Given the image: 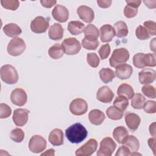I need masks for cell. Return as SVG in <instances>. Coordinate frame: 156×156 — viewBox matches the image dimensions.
Here are the masks:
<instances>
[{
  "label": "cell",
  "mask_w": 156,
  "mask_h": 156,
  "mask_svg": "<svg viewBox=\"0 0 156 156\" xmlns=\"http://www.w3.org/2000/svg\"><path fill=\"white\" fill-rule=\"evenodd\" d=\"M87 130L79 122L70 126L65 130V135L67 140L74 144H78L83 141L87 138Z\"/></svg>",
  "instance_id": "1"
},
{
  "label": "cell",
  "mask_w": 156,
  "mask_h": 156,
  "mask_svg": "<svg viewBox=\"0 0 156 156\" xmlns=\"http://www.w3.org/2000/svg\"><path fill=\"white\" fill-rule=\"evenodd\" d=\"M1 80L7 84L12 85L18 80V74L16 69L11 65H5L1 68Z\"/></svg>",
  "instance_id": "2"
},
{
  "label": "cell",
  "mask_w": 156,
  "mask_h": 156,
  "mask_svg": "<svg viewBox=\"0 0 156 156\" xmlns=\"http://www.w3.org/2000/svg\"><path fill=\"white\" fill-rule=\"evenodd\" d=\"M129 52L124 48H120L115 49L109 59L110 65L116 68L117 66L126 63L129 58Z\"/></svg>",
  "instance_id": "3"
},
{
  "label": "cell",
  "mask_w": 156,
  "mask_h": 156,
  "mask_svg": "<svg viewBox=\"0 0 156 156\" xmlns=\"http://www.w3.org/2000/svg\"><path fill=\"white\" fill-rule=\"evenodd\" d=\"M26 46L24 41L19 37L12 39L9 43L7 48V52L12 56H18L21 55L26 49Z\"/></svg>",
  "instance_id": "4"
},
{
  "label": "cell",
  "mask_w": 156,
  "mask_h": 156,
  "mask_svg": "<svg viewBox=\"0 0 156 156\" xmlns=\"http://www.w3.org/2000/svg\"><path fill=\"white\" fill-rule=\"evenodd\" d=\"M62 46L64 52L69 55H76L78 54L81 49V45L80 42L73 37L65 38L62 42Z\"/></svg>",
  "instance_id": "5"
},
{
  "label": "cell",
  "mask_w": 156,
  "mask_h": 156,
  "mask_svg": "<svg viewBox=\"0 0 156 156\" xmlns=\"http://www.w3.org/2000/svg\"><path fill=\"white\" fill-rule=\"evenodd\" d=\"M116 147V144L110 137L103 138L101 143L99 149L97 151L98 156H110L112 155Z\"/></svg>",
  "instance_id": "6"
},
{
  "label": "cell",
  "mask_w": 156,
  "mask_h": 156,
  "mask_svg": "<svg viewBox=\"0 0 156 156\" xmlns=\"http://www.w3.org/2000/svg\"><path fill=\"white\" fill-rule=\"evenodd\" d=\"M49 18L42 16L35 17L30 23V29L35 34H42L45 32L49 26Z\"/></svg>",
  "instance_id": "7"
},
{
  "label": "cell",
  "mask_w": 156,
  "mask_h": 156,
  "mask_svg": "<svg viewBox=\"0 0 156 156\" xmlns=\"http://www.w3.org/2000/svg\"><path fill=\"white\" fill-rule=\"evenodd\" d=\"M29 150L35 154H38L43 152L46 147V140L39 135H33L29 141Z\"/></svg>",
  "instance_id": "8"
},
{
  "label": "cell",
  "mask_w": 156,
  "mask_h": 156,
  "mask_svg": "<svg viewBox=\"0 0 156 156\" xmlns=\"http://www.w3.org/2000/svg\"><path fill=\"white\" fill-rule=\"evenodd\" d=\"M88 110L87 102L82 98H76L73 100L69 104L71 113L76 116L84 115Z\"/></svg>",
  "instance_id": "9"
},
{
  "label": "cell",
  "mask_w": 156,
  "mask_h": 156,
  "mask_svg": "<svg viewBox=\"0 0 156 156\" xmlns=\"http://www.w3.org/2000/svg\"><path fill=\"white\" fill-rule=\"evenodd\" d=\"M98 142L95 139L91 138L83 145L76 151L75 154L77 156H90L97 149Z\"/></svg>",
  "instance_id": "10"
},
{
  "label": "cell",
  "mask_w": 156,
  "mask_h": 156,
  "mask_svg": "<svg viewBox=\"0 0 156 156\" xmlns=\"http://www.w3.org/2000/svg\"><path fill=\"white\" fill-rule=\"evenodd\" d=\"M27 100V95L26 91L20 88L14 89L10 94L11 102L17 106H23Z\"/></svg>",
  "instance_id": "11"
},
{
  "label": "cell",
  "mask_w": 156,
  "mask_h": 156,
  "mask_svg": "<svg viewBox=\"0 0 156 156\" xmlns=\"http://www.w3.org/2000/svg\"><path fill=\"white\" fill-rule=\"evenodd\" d=\"M29 111L24 108H17L14 110L12 119L14 124L16 126H23L28 121V115Z\"/></svg>",
  "instance_id": "12"
},
{
  "label": "cell",
  "mask_w": 156,
  "mask_h": 156,
  "mask_svg": "<svg viewBox=\"0 0 156 156\" xmlns=\"http://www.w3.org/2000/svg\"><path fill=\"white\" fill-rule=\"evenodd\" d=\"M127 5L124 9V15L127 18L135 17L138 13V8L141 3L140 0H126Z\"/></svg>",
  "instance_id": "13"
},
{
  "label": "cell",
  "mask_w": 156,
  "mask_h": 156,
  "mask_svg": "<svg viewBox=\"0 0 156 156\" xmlns=\"http://www.w3.org/2000/svg\"><path fill=\"white\" fill-rule=\"evenodd\" d=\"M52 16L59 23H65L68 20L69 12L66 7L58 4L56 5L52 10Z\"/></svg>",
  "instance_id": "14"
},
{
  "label": "cell",
  "mask_w": 156,
  "mask_h": 156,
  "mask_svg": "<svg viewBox=\"0 0 156 156\" xmlns=\"http://www.w3.org/2000/svg\"><path fill=\"white\" fill-rule=\"evenodd\" d=\"M114 98V93L107 86H102L99 88L96 93V98L103 103H110Z\"/></svg>",
  "instance_id": "15"
},
{
  "label": "cell",
  "mask_w": 156,
  "mask_h": 156,
  "mask_svg": "<svg viewBox=\"0 0 156 156\" xmlns=\"http://www.w3.org/2000/svg\"><path fill=\"white\" fill-rule=\"evenodd\" d=\"M138 77L140 83L148 85L155 80L156 73L152 68H144L139 72Z\"/></svg>",
  "instance_id": "16"
},
{
  "label": "cell",
  "mask_w": 156,
  "mask_h": 156,
  "mask_svg": "<svg viewBox=\"0 0 156 156\" xmlns=\"http://www.w3.org/2000/svg\"><path fill=\"white\" fill-rule=\"evenodd\" d=\"M77 13L79 18L85 23H91L94 18L93 10L87 5H80L77 9Z\"/></svg>",
  "instance_id": "17"
},
{
  "label": "cell",
  "mask_w": 156,
  "mask_h": 156,
  "mask_svg": "<svg viewBox=\"0 0 156 156\" xmlns=\"http://www.w3.org/2000/svg\"><path fill=\"white\" fill-rule=\"evenodd\" d=\"M132 73L133 68L130 65L122 63L116 67L115 74L116 77L119 79L124 80L130 78Z\"/></svg>",
  "instance_id": "18"
},
{
  "label": "cell",
  "mask_w": 156,
  "mask_h": 156,
  "mask_svg": "<svg viewBox=\"0 0 156 156\" xmlns=\"http://www.w3.org/2000/svg\"><path fill=\"white\" fill-rule=\"evenodd\" d=\"M100 30V39L103 43L110 42L115 36L113 27L110 24H104L101 26Z\"/></svg>",
  "instance_id": "19"
},
{
  "label": "cell",
  "mask_w": 156,
  "mask_h": 156,
  "mask_svg": "<svg viewBox=\"0 0 156 156\" xmlns=\"http://www.w3.org/2000/svg\"><path fill=\"white\" fill-rule=\"evenodd\" d=\"M48 140L49 143L54 146H61L64 143L63 132L60 129H54L49 133Z\"/></svg>",
  "instance_id": "20"
},
{
  "label": "cell",
  "mask_w": 156,
  "mask_h": 156,
  "mask_svg": "<svg viewBox=\"0 0 156 156\" xmlns=\"http://www.w3.org/2000/svg\"><path fill=\"white\" fill-rule=\"evenodd\" d=\"M125 122L128 128L132 130H136L140 124V117L134 113H127L125 116Z\"/></svg>",
  "instance_id": "21"
},
{
  "label": "cell",
  "mask_w": 156,
  "mask_h": 156,
  "mask_svg": "<svg viewBox=\"0 0 156 156\" xmlns=\"http://www.w3.org/2000/svg\"><path fill=\"white\" fill-rule=\"evenodd\" d=\"M105 116L104 113L99 109L91 110L88 114L90 122L96 126L101 125L104 121Z\"/></svg>",
  "instance_id": "22"
},
{
  "label": "cell",
  "mask_w": 156,
  "mask_h": 156,
  "mask_svg": "<svg viewBox=\"0 0 156 156\" xmlns=\"http://www.w3.org/2000/svg\"><path fill=\"white\" fill-rule=\"evenodd\" d=\"M63 35V29L61 24L54 23L52 25L48 32V36L52 40H60Z\"/></svg>",
  "instance_id": "23"
},
{
  "label": "cell",
  "mask_w": 156,
  "mask_h": 156,
  "mask_svg": "<svg viewBox=\"0 0 156 156\" xmlns=\"http://www.w3.org/2000/svg\"><path fill=\"white\" fill-rule=\"evenodd\" d=\"M3 32L7 36L15 38L21 34L22 30L16 24L11 23L5 24L3 27Z\"/></svg>",
  "instance_id": "24"
},
{
  "label": "cell",
  "mask_w": 156,
  "mask_h": 156,
  "mask_svg": "<svg viewBox=\"0 0 156 156\" xmlns=\"http://www.w3.org/2000/svg\"><path fill=\"white\" fill-rule=\"evenodd\" d=\"M122 144L126 146L131 152H137L140 147L138 140L133 135H127L123 140Z\"/></svg>",
  "instance_id": "25"
},
{
  "label": "cell",
  "mask_w": 156,
  "mask_h": 156,
  "mask_svg": "<svg viewBox=\"0 0 156 156\" xmlns=\"http://www.w3.org/2000/svg\"><path fill=\"white\" fill-rule=\"evenodd\" d=\"M115 35L118 38H123L128 35V27L126 23L123 21H118L113 25Z\"/></svg>",
  "instance_id": "26"
},
{
  "label": "cell",
  "mask_w": 156,
  "mask_h": 156,
  "mask_svg": "<svg viewBox=\"0 0 156 156\" xmlns=\"http://www.w3.org/2000/svg\"><path fill=\"white\" fill-rule=\"evenodd\" d=\"M68 30L73 35H77L84 31L85 25L79 21H71L68 24Z\"/></svg>",
  "instance_id": "27"
},
{
  "label": "cell",
  "mask_w": 156,
  "mask_h": 156,
  "mask_svg": "<svg viewBox=\"0 0 156 156\" xmlns=\"http://www.w3.org/2000/svg\"><path fill=\"white\" fill-rule=\"evenodd\" d=\"M117 94L119 96H124L127 99H131L134 95V90L132 86L128 83H122L121 84L118 90Z\"/></svg>",
  "instance_id": "28"
},
{
  "label": "cell",
  "mask_w": 156,
  "mask_h": 156,
  "mask_svg": "<svg viewBox=\"0 0 156 156\" xmlns=\"http://www.w3.org/2000/svg\"><path fill=\"white\" fill-rule=\"evenodd\" d=\"M99 43L97 38L91 36H85L82 40V46L88 50H95L97 49Z\"/></svg>",
  "instance_id": "29"
},
{
  "label": "cell",
  "mask_w": 156,
  "mask_h": 156,
  "mask_svg": "<svg viewBox=\"0 0 156 156\" xmlns=\"http://www.w3.org/2000/svg\"><path fill=\"white\" fill-rule=\"evenodd\" d=\"M99 74L101 80L105 83L112 82L115 77V72L112 69L108 68H102L99 71Z\"/></svg>",
  "instance_id": "30"
},
{
  "label": "cell",
  "mask_w": 156,
  "mask_h": 156,
  "mask_svg": "<svg viewBox=\"0 0 156 156\" xmlns=\"http://www.w3.org/2000/svg\"><path fill=\"white\" fill-rule=\"evenodd\" d=\"M129 135L127 130L124 126H118L113 130V136L119 144H122L124 139Z\"/></svg>",
  "instance_id": "31"
},
{
  "label": "cell",
  "mask_w": 156,
  "mask_h": 156,
  "mask_svg": "<svg viewBox=\"0 0 156 156\" xmlns=\"http://www.w3.org/2000/svg\"><path fill=\"white\" fill-rule=\"evenodd\" d=\"M64 53L62 46L59 43H55L48 50V54L50 57L55 60L60 58L63 55Z\"/></svg>",
  "instance_id": "32"
},
{
  "label": "cell",
  "mask_w": 156,
  "mask_h": 156,
  "mask_svg": "<svg viewBox=\"0 0 156 156\" xmlns=\"http://www.w3.org/2000/svg\"><path fill=\"white\" fill-rule=\"evenodd\" d=\"M106 115L110 119L116 121L121 119L124 115V112L115 106H110L106 110Z\"/></svg>",
  "instance_id": "33"
},
{
  "label": "cell",
  "mask_w": 156,
  "mask_h": 156,
  "mask_svg": "<svg viewBox=\"0 0 156 156\" xmlns=\"http://www.w3.org/2000/svg\"><path fill=\"white\" fill-rule=\"evenodd\" d=\"M146 102V98L140 93H136L131 99V105L135 109H141Z\"/></svg>",
  "instance_id": "34"
},
{
  "label": "cell",
  "mask_w": 156,
  "mask_h": 156,
  "mask_svg": "<svg viewBox=\"0 0 156 156\" xmlns=\"http://www.w3.org/2000/svg\"><path fill=\"white\" fill-rule=\"evenodd\" d=\"M129 105L128 99L124 96L119 95L116 98L113 102V106L124 112Z\"/></svg>",
  "instance_id": "35"
},
{
  "label": "cell",
  "mask_w": 156,
  "mask_h": 156,
  "mask_svg": "<svg viewBox=\"0 0 156 156\" xmlns=\"http://www.w3.org/2000/svg\"><path fill=\"white\" fill-rule=\"evenodd\" d=\"M10 137L13 141L16 143H21L24 140V132L20 128H15L11 131Z\"/></svg>",
  "instance_id": "36"
},
{
  "label": "cell",
  "mask_w": 156,
  "mask_h": 156,
  "mask_svg": "<svg viewBox=\"0 0 156 156\" xmlns=\"http://www.w3.org/2000/svg\"><path fill=\"white\" fill-rule=\"evenodd\" d=\"M143 63L144 67L155 66L156 62H155V53H147V54L144 53V55L143 57Z\"/></svg>",
  "instance_id": "37"
},
{
  "label": "cell",
  "mask_w": 156,
  "mask_h": 156,
  "mask_svg": "<svg viewBox=\"0 0 156 156\" xmlns=\"http://www.w3.org/2000/svg\"><path fill=\"white\" fill-rule=\"evenodd\" d=\"M135 35L136 37L141 40H147L151 37L147 29L141 25H140L136 27L135 30Z\"/></svg>",
  "instance_id": "38"
},
{
  "label": "cell",
  "mask_w": 156,
  "mask_h": 156,
  "mask_svg": "<svg viewBox=\"0 0 156 156\" xmlns=\"http://www.w3.org/2000/svg\"><path fill=\"white\" fill-rule=\"evenodd\" d=\"M84 34L85 36H91L93 37L96 38H98L99 35V32L98 29L93 24H88L84 29Z\"/></svg>",
  "instance_id": "39"
},
{
  "label": "cell",
  "mask_w": 156,
  "mask_h": 156,
  "mask_svg": "<svg viewBox=\"0 0 156 156\" xmlns=\"http://www.w3.org/2000/svg\"><path fill=\"white\" fill-rule=\"evenodd\" d=\"M1 5L8 10H16L20 5V2L17 0H1Z\"/></svg>",
  "instance_id": "40"
},
{
  "label": "cell",
  "mask_w": 156,
  "mask_h": 156,
  "mask_svg": "<svg viewBox=\"0 0 156 156\" xmlns=\"http://www.w3.org/2000/svg\"><path fill=\"white\" fill-rule=\"evenodd\" d=\"M87 62L92 68H96L99 66L100 59L96 53L90 52L87 55Z\"/></svg>",
  "instance_id": "41"
},
{
  "label": "cell",
  "mask_w": 156,
  "mask_h": 156,
  "mask_svg": "<svg viewBox=\"0 0 156 156\" xmlns=\"http://www.w3.org/2000/svg\"><path fill=\"white\" fill-rule=\"evenodd\" d=\"M142 92L144 96L149 98L155 99L156 97L155 88L151 85H145L142 87Z\"/></svg>",
  "instance_id": "42"
},
{
  "label": "cell",
  "mask_w": 156,
  "mask_h": 156,
  "mask_svg": "<svg viewBox=\"0 0 156 156\" xmlns=\"http://www.w3.org/2000/svg\"><path fill=\"white\" fill-rule=\"evenodd\" d=\"M11 113L12 109L7 104L4 103L0 104V118H7L10 116Z\"/></svg>",
  "instance_id": "43"
},
{
  "label": "cell",
  "mask_w": 156,
  "mask_h": 156,
  "mask_svg": "<svg viewBox=\"0 0 156 156\" xmlns=\"http://www.w3.org/2000/svg\"><path fill=\"white\" fill-rule=\"evenodd\" d=\"M143 108L147 113H155L156 112V102L154 101H147Z\"/></svg>",
  "instance_id": "44"
},
{
  "label": "cell",
  "mask_w": 156,
  "mask_h": 156,
  "mask_svg": "<svg viewBox=\"0 0 156 156\" xmlns=\"http://www.w3.org/2000/svg\"><path fill=\"white\" fill-rule=\"evenodd\" d=\"M110 46L109 44H105L101 46L100 49H99L98 53L99 56L102 60L106 59L110 54Z\"/></svg>",
  "instance_id": "45"
},
{
  "label": "cell",
  "mask_w": 156,
  "mask_h": 156,
  "mask_svg": "<svg viewBox=\"0 0 156 156\" xmlns=\"http://www.w3.org/2000/svg\"><path fill=\"white\" fill-rule=\"evenodd\" d=\"M144 26L147 29L149 35L155 36L156 35V23L153 21H146L144 22Z\"/></svg>",
  "instance_id": "46"
},
{
  "label": "cell",
  "mask_w": 156,
  "mask_h": 156,
  "mask_svg": "<svg viewBox=\"0 0 156 156\" xmlns=\"http://www.w3.org/2000/svg\"><path fill=\"white\" fill-rule=\"evenodd\" d=\"M144 53H137L133 57V65L137 68H144V66L143 63V57Z\"/></svg>",
  "instance_id": "47"
},
{
  "label": "cell",
  "mask_w": 156,
  "mask_h": 156,
  "mask_svg": "<svg viewBox=\"0 0 156 156\" xmlns=\"http://www.w3.org/2000/svg\"><path fill=\"white\" fill-rule=\"evenodd\" d=\"M130 150L126 146H120L117 152L115 154V156H121V155H130Z\"/></svg>",
  "instance_id": "48"
},
{
  "label": "cell",
  "mask_w": 156,
  "mask_h": 156,
  "mask_svg": "<svg viewBox=\"0 0 156 156\" xmlns=\"http://www.w3.org/2000/svg\"><path fill=\"white\" fill-rule=\"evenodd\" d=\"M40 3L42 5L43 7H46V8H51L52 6H54V5H55L57 3V1L54 0V1H51V0H41L40 1Z\"/></svg>",
  "instance_id": "49"
},
{
  "label": "cell",
  "mask_w": 156,
  "mask_h": 156,
  "mask_svg": "<svg viewBox=\"0 0 156 156\" xmlns=\"http://www.w3.org/2000/svg\"><path fill=\"white\" fill-rule=\"evenodd\" d=\"M97 3L98 5L101 8H108L112 4V1L110 0H98L97 1Z\"/></svg>",
  "instance_id": "50"
},
{
  "label": "cell",
  "mask_w": 156,
  "mask_h": 156,
  "mask_svg": "<svg viewBox=\"0 0 156 156\" xmlns=\"http://www.w3.org/2000/svg\"><path fill=\"white\" fill-rule=\"evenodd\" d=\"M155 141H156V140H155V137L150 138L147 140L148 145H149V147L152 149L154 155H155Z\"/></svg>",
  "instance_id": "51"
},
{
  "label": "cell",
  "mask_w": 156,
  "mask_h": 156,
  "mask_svg": "<svg viewBox=\"0 0 156 156\" xmlns=\"http://www.w3.org/2000/svg\"><path fill=\"white\" fill-rule=\"evenodd\" d=\"M143 2L145 4L146 6H147L149 9H154L156 7V1H143Z\"/></svg>",
  "instance_id": "52"
},
{
  "label": "cell",
  "mask_w": 156,
  "mask_h": 156,
  "mask_svg": "<svg viewBox=\"0 0 156 156\" xmlns=\"http://www.w3.org/2000/svg\"><path fill=\"white\" fill-rule=\"evenodd\" d=\"M149 133L153 136L155 137V122H153L149 126Z\"/></svg>",
  "instance_id": "53"
},
{
  "label": "cell",
  "mask_w": 156,
  "mask_h": 156,
  "mask_svg": "<svg viewBox=\"0 0 156 156\" xmlns=\"http://www.w3.org/2000/svg\"><path fill=\"white\" fill-rule=\"evenodd\" d=\"M55 151L53 149H50L47 150L45 152L42 153L41 155H54Z\"/></svg>",
  "instance_id": "54"
},
{
  "label": "cell",
  "mask_w": 156,
  "mask_h": 156,
  "mask_svg": "<svg viewBox=\"0 0 156 156\" xmlns=\"http://www.w3.org/2000/svg\"><path fill=\"white\" fill-rule=\"evenodd\" d=\"M155 38H153L152 41H151L150 42V48L151 50H152L154 53H155Z\"/></svg>",
  "instance_id": "55"
}]
</instances>
